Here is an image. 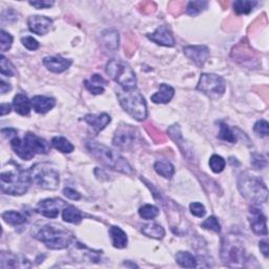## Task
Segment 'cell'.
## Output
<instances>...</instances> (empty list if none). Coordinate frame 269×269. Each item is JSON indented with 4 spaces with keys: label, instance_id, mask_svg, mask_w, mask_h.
Segmentation results:
<instances>
[{
    "label": "cell",
    "instance_id": "6da1fadb",
    "mask_svg": "<svg viewBox=\"0 0 269 269\" xmlns=\"http://www.w3.org/2000/svg\"><path fill=\"white\" fill-rule=\"evenodd\" d=\"M85 147L88 153L95 159H97L99 162H101L105 166L114 169V171L125 175H133L135 173L131 164H129L120 154H118L109 147L92 140L85 143Z\"/></svg>",
    "mask_w": 269,
    "mask_h": 269
},
{
    "label": "cell",
    "instance_id": "7a4b0ae2",
    "mask_svg": "<svg viewBox=\"0 0 269 269\" xmlns=\"http://www.w3.org/2000/svg\"><path fill=\"white\" fill-rule=\"evenodd\" d=\"M238 188L241 195L255 204L267 202L268 189L262 179L249 172L242 173L238 179Z\"/></svg>",
    "mask_w": 269,
    "mask_h": 269
},
{
    "label": "cell",
    "instance_id": "3957f363",
    "mask_svg": "<svg viewBox=\"0 0 269 269\" xmlns=\"http://www.w3.org/2000/svg\"><path fill=\"white\" fill-rule=\"evenodd\" d=\"M11 146L14 153L24 161L31 160L37 154L45 155L49 152V144L44 139L32 133H27L22 140L14 137L11 140Z\"/></svg>",
    "mask_w": 269,
    "mask_h": 269
},
{
    "label": "cell",
    "instance_id": "277c9868",
    "mask_svg": "<svg viewBox=\"0 0 269 269\" xmlns=\"http://www.w3.org/2000/svg\"><path fill=\"white\" fill-rule=\"evenodd\" d=\"M32 182L31 173L21 168L3 172L0 176L1 192L11 196H21L25 194Z\"/></svg>",
    "mask_w": 269,
    "mask_h": 269
},
{
    "label": "cell",
    "instance_id": "5b68a950",
    "mask_svg": "<svg viewBox=\"0 0 269 269\" xmlns=\"http://www.w3.org/2000/svg\"><path fill=\"white\" fill-rule=\"evenodd\" d=\"M36 238L44 243L47 248L55 251L67 248L74 241V235L71 232L54 225H45L40 228Z\"/></svg>",
    "mask_w": 269,
    "mask_h": 269
},
{
    "label": "cell",
    "instance_id": "8992f818",
    "mask_svg": "<svg viewBox=\"0 0 269 269\" xmlns=\"http://www.w3.org/2000/svg\"><path fill=\"white\" fill-rule=\"evenodd\" d=\"M117 97L124 111L137 121H143L147 117V105L145 99L138 89L133 91H119Z\"/></svg>",
    "mask_w": 269,
    "mask_h": 269
},
{
    "label": "cell",
    "instance_id": "52a82bcc",
    "mask_svg": "<svg viewBox=\"0 0 269 269\" xmlns=\"http://www.w3.org/2000/svg\"><path fill=\"white\" fill-rule=\"evenodd\" d=\"M106 74L124 89L133 91L137 87V77L133 68L126 62L112 59L106 64Z\"/></svg>",
    "mask_w": 269,
    "mask_h": 269
},
{
    "label": "cell",
    "instance_id": "ba28073f",
    "mask_svg": "<svg viewBox=\"0 0 269 269\" xmlns=\"http://www.w3.org/2000/svg\"><path fill=\"white\" fill-rule=\"evenodd\" d=\"M222 261L228 267H243L245 262V249L239 239L234 235L224 238L221 247Z\"/></svg>",
    "mask_w": 269,
    "mask_h": 269
},
{
    "label": "cell",
    "instance_id": "9c48e42d",
    "mask_svg": "<svg viewBox=\"0 0 269 269\" xmlns=\"http://www.w3.org/2000/svg\"><path fill=\"white\" fill-rule=\"evenodd\" d=\"M32 181L47 191H55L58 188L60 178L59 173L48 163H37L31 169Z\"/></svg>",
    "mask_w": 269,
    "mask_h": 269
},
{
    "label": "cell",
    "instance_id": "30bf717a",
    "mask_svg": "<svg viewBox=\"0 0 269 269\" xmlns=\"http://www.w3.org/2000/svg\"><path fill=\"white\" fill-rule=\"evenodd\" d=\"M197 89L211 99H219L225 93L226 82L222 77L216 74H202Z\"/></svg>",
    "mask_w": 269,
    "mask_h": 269
},
{
    "label": "cell",
    "instance_id": "8fae6325",
    "mask_svg": "<svg viewBox=\"0 0 269 269\" xmlns=\"http://www.w3.org/2000/svg\"><path fill=\"white\" fill-rule=\"evenodd\" d=\"M136 129L132 125H123L119 127L114 136L113 144L124 151H129L135 146L137 142Z\"/></svg>",
    "mask_w": 269,
    "mask_h": 269
},
{
    "label": "cell",
    "instance_id": "7c38bea8",
    "mask_svg": "<svg viewBox=\"0 0 269 269\" xmlns=\"http://www.w3.org/2000/svg\"><path fill=\"white\" fill-rule=\"evenodd\" d=\"M248 221L254 234L257 236H267V218L261 209L255 206L249 208Z\"/></svg>",
    "mask_w": 269,
    "mask_h": 269
},
{
    "label": "cell",
    "instance_id": "4fadbf2b",
    "mask_svg": "<svg viewBox=\"0 0 269 269\" xmlns=\"http://www.w3.org/2000/svg\"><path fill=\"white\" fill-rule=\"evenodd\" d=\"M66 206L61 199H45L38 204L36 212L48 219H56L62 207Z\"/></svg>",
    "mask_w": 269,
    "mask_h": 269
},
{
    "label": "cell",
    "instance_id": "5bb4252c",
    "mask_svg": "<svg viewBox=\"0 0 269 269\" xmlns=\"http://www.w3.org/2000/svg\"><path fill=\"white\" fill-rule=\"evenodd\" d=\"M73 248L71 251V254L74 256L75 259H79L80 261L88 260L94 263H98L101 261L100 255H102L101 251H93V249L86 247L84 244L75 242L72 243Z\"/></svg>",
    "mask_w": 269,
    "mask_h": 269
},
{
    "label": "cell",
    "instance_id": "9a60e30c",
    "mask_svg": "<svg viewBox=\"0 0 269 269\" xmlns=\"http://www.w3.org/2000/svg\"><path fill=\"white\" fill-rule=\"evenodd\" d=\"M185 56L198 67H202L209 58V49L205 45H188L183 48Z\"/></svg>",
    "mask_w": 269,
    "mask_h": 269
},
{
    "label": "cell",
    "instance_id": "2e32d148",
    "mask_svg": "<svg viewBox=\"0 0 269 269\" xmlns=\"http://www.w3.org/2000/svg\"><path fill=\"white\" fill-rule=\"evenodd\" d=\"M27 25L29 31L37 34V35H45L49 32L52 25H53V20L51 18L45 17V16H31L27 20Z\"/></svg>",
    "mask_w": 269,
    "mask_h": 269
},
{
    "label": "cell",
    "instance_id": "e0dca14e",
    "mask_svg": "<svg viewBox=\"0 0 269 269\" xmlns=\"http://www.w3.org/2000/svg\"><path fill=\"white\" fill-rule=\"evenodd\" d=\"M147 38L153 42L162 45V46H174L175 45V38L169 29L165 25H160L156 31L152 34H147Z\"/></svg>",
    "mask_w": 269,
    "mask_h": 269
},
{
    "label": "cell",
    "instance_id": "ac0fdd59",
    "mask_svg": "<svg viewBox=\"0 0 269 269\" xmlns=\"http://www.w3.org/2000/svg\"><path fill=\"white\" fill-rule=\"evenodd\" d=\"M43 65L53 73L60 74L72 65L71 59H65L60 56H48L43 58Z\"/></svg>",
    "mask_w": 269,
    "mask_h": 269
},
{
    "label": "cell",
    "instance_id": "d6986e66",
    "mask_svg": "<svg viewBox=\"0 0 269 269\" xmlns=\"http://www.w3.org/2000/svg\"><path fill=\"white\" fill-rule=\"evenodd\" d=\"M83 120L89 125L92 126V128L96 133L101 132L102 129H104L109 123L112 121V118L109 115L102 113L99 115H93V114H88L84 116Z\"/></svg>",
    "mask_w": 269,
    "mask_h": 269
},
{
    "label": "cell",
    "instance_id": "ffe728a7",
    "mask_svg": "<svg viewBox=\"0 0 269 269\" xmlns=\"http://www.w3.org/2000/svg\"><path fill=\"white\" fill-rule=\"evenodd\" d=\"M32 107L38 114H46L56 105V100L52 97L35 96L32 98Z\"/></svg>",
    "mask_w": 269,
    "mask_h": 269
},
{
    "label": "cell",
    "instance_id": "44dd1931",
    "mask_svg": "<svg viewBox=\"0 0 269 269\" xmlns=\"http://www.w3.org/2000/svg\"><path fill=\"white\" fill-rule=\"evenodd\" d=\"M174 95H175V89L171 85L162 83L160 84V87H159V91L155 93L151 97V99H152V101L156 104H164L171 101Z\"/></svg>",
    "mask_w": 269,
    "mask_h": 269
},
{
    "label": "cell",
    "instance_id": "7402d4cb",
    "mask_svg": "<svg viewBox=\"0 0 269 269\" xmlns=\"http://www.w3.org/2000/svg\"><path fill=\"white\" fill-rule=\"evenodd\" d=\"M105 85H106L105 79L98 74L92 75L88 80L84 81V86L86 87L87 91L94 95L103 94Z\"/></svg>",
    "mask_w": 269,
    "mask_h": 269
},
{
    "label": "cell",
    "instance_id": "603a6c76",
    "mask_svg": "<svg viewBox=\"0 0 269 269\" xmlns=\"http://www.w3.org/2000/svg\"><path fill=\"white\" fill-rule=\"evenodd\" d=\"M27 261H20L16 255L11 253L2 252L0 254V267L1 268H18V267H29L31 265H26Z\"/></svg>",
    "mask_w": 269,
    "mask_h": 269
},
{
    "label": "cell",
    "instance_id": "cb8c5ba5",
    "mask_svg": "<svg viewBox=\"0 0 269 269\" xmlns=\"http://www.w3.org/2000/svg\"><path fill=\"white\" fill-rule=\"evenodd\" d=\"M13 106L16 113L21 116H26L31 112L32 102L24 94H17L14 97Z\"/></svg>",
    "mask_w": 269,
    "mask_h": 269
},
{
    "label": "cell",
    "instance_id": "d4e9b609",
    "mask_svg": "<svg viewBox=\"0 0 269 269\" xmlns=\"http://www.w3.org/2000/svg\"><path fill=\"white\" fill-rule=\"evenodd\" d=\"M108 233H109V236H111L112 243L115 248L123 249L127 246V236L120 227L112 226L111 228H109Z\"/></svg>",
    "mask_w": 269,
    "mask_h": 269
},
{
    "label": "cell",
    "instance_id": "484cf974",
    "mask_svg": "<svg viewBox=\"0 0 269 269\" xmlns=\"http://www.w3.org/2000/svg\"><path fill=\"white\" fill-rule=\"evenodd\" d=\"M62 219L64 222L72 223V224H79L82 221V214L81 212L77 209L73 205H66L62 209Z\"/></svg>",
    "mask_w": 269,
    "mask_h": 269
},
{
    "label": "cell",
    "instance_id": "4316f807",
    "mask_svg": "<svg viewBox=\"0 0 269 269\" xmlns=\"http://www.w3.org/2000/svg\"><path fill=\"white\" fill-rule=\"evenodd\" d=\"M176 261L183 268H195L198 266V261L196 257L188 252L177 253Z\"/></svg>",
    "mask_w": 269,
    "mask_h": 269
},
{
    "label": "cell",
    "instance_id": "83f0119b",
    "mask_svg": "<svg viewBox=\"0 0 269 269\" xmlns=\"http://www.w3.org/2000/svg\"><path fill=\"white\" fill-rule=\"evenodd\" d=\"M141 232L145 236L153 239H157V240H161V239H163L165 236L164 228L157 223H149L144 225L141 229Z\"/></svg>",
    "mask_w": 269,
    "mask_h": 269
},
{
    "label": "cell",
    "instance_id": "f1b7e54d",
    "mask_svg": "<svg viewBox=\"0 0 269 269\" xmlns=\"http://www.w3.org/2000/svg\"><path fill=\"white\" fill-rule=\"evenodd\" d=\"M155 171L158 175L164 177L165 179H171L175 175L174 165L166 160H159L154 165Z\"/></svg>",
    "mask_w": 269,
    "mask_h": 269
},
{
    "label": "cell",
    "instance_id": "f546056e",
    "mask_svg": "<svg viewBox=\"0 0 269 269\" xmlns=\"http://www.w3.org/2000/svg\"><path fill=\"white\" fill-rule=\"evenodd\" d=\"M52 145L57 149V151L61 152L63 154H71L74 152V145L69 142L66 138L57 136L52 139Z\"/></svg>",
    "mask_w": 269,
    "mask_h": 269
},
{
    "label": "cell",
    "instance_id": "4dcf8cb0",
    "mask_svg": "<svg viewBox=\"0 0 269 269\" xmlns=\"http://www.w3.org/2000/svg\"><path fill=\"white\" fill-rule=\"evenodd\" d=\"M2 219L3 221L9 225H21L23 223L26 222V217L23 216L22 214L18 213V212H14V211H7L5 213L2 214Z\"/></svg>",
    "mask_w": 269,
    "mask_h": 269
},
{
    "label": "cell",
    "instance_id": "1f68e13d",
    "mask_svg": "<svg viewBox=\"0 0 269 269\" xmlns=\"http://www.w3.org/2000/svg\"><path fill=\"white\" fill-rule=\"evenodd\" d=\"M107 33L108 34L103 33L102 35V44L106 47V49L115 52L119 46V35L114 31H108Z\"/></svg>",
    "mask_w": 269,
    "mask_h": 269
},
{
    "label": "cell",
    "instance_id": "d6a6232c",
    "mask_svg": "<svg viewBox=\"0 0 269 269\" xmlns=\"http://www.w3.org/2000/svg\"><path fill=\"white\" fill-rule=\"evenodd\" d=\"M258 4L257 1H248V0H238L234 2V11L238 15H247L253 11V8Z\"/></svg>",
    "mask_w": 269,
    "mask_h": 269
},
{
    "label": "cell",
    "instance_id": "836d02e7",
    "mask_svg": "<svg viewBox=\"0 0 269 269\" xmlns=\"http://www.w3.org/2000/svg\"><path fill=\"white\" fill-rule=\"evenodd\" d=\"M207 1H189L186 5V13L191 16H197L207 8Z\"/></svg>",
    "mask_w": 269,
    "mask_h": 269
},
{
    "label": "cell",
    "instance_id": "e575fe53",
    "mask_svg": "<svg viewBox=\"0 0 269 269\" xmlns=\"http://www.w3.org/2000/svg\"><path fill=\"white\" fill-rule=\"evenodd\" d=\"M139 215L144 220H153L159 215V208L152 204H145L139 209Z\"/></svg>",
    "mask_w": 269,
    "mask_h": 269
},
{
    "label": "cell",
    "instance_id": "d590c367",
    "mask_svg": "<svg viewBox=\"0 0 269 269\" xmlns=\"http://www.w3.org/2000/svg\"><path fill=\"white\" fill-rule=\"evenodd\" d=\"M225 165H226V162L221 156L213 155L211 157V160H209V166H211V169L215 174L222 173L224 171Z\"/></svg>",
    "mask_w": 269,
    "mask_h": 269
},
{
    "label": "cell",
    "instance_id": "8d00e7d4",
    "mask_svg": "<svg viewBox=\"0 0 269 269\" xmlns=\"http://www.w3.org/2000/svg\"><path fill=\"white\" fill-rule=\"evenodd\" d=\"M0 72L6 77H13L16 75L14 65L11 63V61H8V59H6V57H4L3 55L0 57Z\"/></svg>",
    "mask_w": 269,
    "mask_h": 269
},
{
    "label": "cell",
    "instance_id": "74e56055",
    "mask_svg": "<svg viewBox=\"0 0 269 269\" xmlns=\"http://www.w3.org/2000/svg\"><path fill=\"white\" fill-rule=\"evenodd\" d=\"M219 139L221 140L231 142V143H236L237 142V137L234 134L229 126L226 123H221L220 125V133H219Z\"/></svg>",
    "mask_w": 269,
    "mask_h": 269
},
{
    "label": "cell",
    "instance_id": "f35d334b",
    "mask_svg": "<svg viewBox=\"0 0 269 269\" xmlns=\"http://www.w3.org/2000/svg\"><path fill=\"white\" fill-rule=\"evenodd\" d=\"M201 226H202V228L207 229V231H212L215 233L221 232V224L215 216L208 217L206 220L201 224Z\"/></svg>",
    "mask_w": 269,
    "mask_h": 269
},
{
    "label": "cell",
    "instance_id": "ab89813d",
    "mask_svg": "<svg viewBox=\"0 0 269 269\" xmlns=\"http://www.w3.org/2000/svg\"><path fill=\"white\" fill-rule=\"evenodd\" d=\"M13 44V37L6 33L3 29L0 31V48H1V52H6L11 48Z\"/></svg>",
    "mask_w": 269,
    "mask_h": 269
},
{
    "label": "cell",
    "instance_id": "60d3db41",
    "mask_svg": "<svg viewBox=\"0 0 269 269\" xmlns=\"http://www.w3.org/2000/svg\"><path fill=\"white\" fill-rule=\"evenodd\" d=\"M252 165L255 169H264L267 166V159L258 153L252 155Z\"/></svg>",
    "mask_w": 269,
    "mask_h": 269
},
{
    "label": "cell",
    "instance_id": "b9f144b4",
    "mask_svg": "<svg viewBox=\"0 0 269 269\" xmlns=\"http://www.w3.org/2000/svg\"><path fill=\"white\" fill-rule=\"evenodd\" d=\"M255 133L260 137H267L269 135V124L266 120H259L254 126Z\"/></svg>",
    "mask_w": 269,
    "mask_h": 269
},
{
    "label": "cell",
    "instance_id": "7bdbcfd3",
    "mask_svg": "<svg viewBox=\"0 0 269 269\" xmlns=\"http://www.w3.org/2000/svg\"><path fill=\"white\" fill-rule=\"evenodd\" d=\"M189 211H191V213L195 217H198V218H202L206 214V209H205L204 205L199 203V202L191 203V205H189Z\"/></svg>",
    "mask_w": 269,
    "mask_h": 269
},
{
    "label": "cell",
    "instance_id": "ee69618b",
    "mask_svg": "<svg viewBox=\"0 0 269 269\" xmlns=\"http://www.w3.org/2000/svg\"><path fill=\"white\" fill-rule=\"evenodd\" d=\"M21 43L25 48L28 49V51H36V49L39 47V42L34 37H31V36H25L21 38Z\"/></svg>",
    "mask_w": 269,
    "mask_h": 269
},
{
    "label": "cell",
    "instance_id": "f6af8a7d",
    "mask_svg": "<svg viewBox=\"0 0 269 269\" xmlns=\"http://www.w3.org/2000/svg\"><path fill=\"white\" fill-rule=\"evenodd\" d=\"M63 195L68 198V199H71V200H80L81 199V195L79 194L77 191H75V189L71 188V187H65L63 189Z\"/></svg>",
    "mask_w": 269,
    "mask_h": 269
},
{
    "label": "cell",
    "instance_id": "bcb514c9",
    "mask_svg": "<svg viewBox=\"0 0 269 269\" xmlns=\"http://www.w3.org/2000/svg\"><path fill=\"white\" fill-rule=\"evenodd\" d=\"M29 4L38 9H40V8H48L53 6L54 1H45V0H43V1H29Z\"/></svg>",
    "mask_w": 269,
    "mask_h": 269
},
{
    "label": "cell",
    "instance_id": "7dc6e473",
    "mask_svg": "<svg viewBox=\"0 0 269 269\" xmlns=\"http://www.w3.org/2000/svg\"><path fill=\"white\" fill-rule=\"evenodd\" d=\"M259 246H260L261 253L263 254V256H264L265 258H268V256H269V246H268V241H266V240L261 241V242H260V245H259Z\"/></svg>",
    "mask_w": 269,
    "mask_h": 269
},
{
    "label": "cell",
    "instance_id": "c3c4849f",
    "mask_svg": "<svg viewBox=\"0 0 269 269\" xmlns=\"http://www.w3.org/2000/svg\"><path fill=\"white\" fill-rule=\"evenodd\" d=\"M1 134L4 138H11V137H16V129L13 128H3L1 129Z\"/></svg>",
    "mask_w": 269,
    "mask_h": 269
},
{
    "label": "cell",
    "instance_id": "681fc988",
    "mask_svg": "<svg viewBox=\"0 0 269 269\" xmlns=\"http://www.w3.org/2000/svg\"><path fill=\"white\" fill-rule=\"evenodd\" d=\"M11 89H12L11 84L4 82L3 80H0V91H1V94H5L8 91H11Z\"/></svg>",
    "mask_w": 269,
    "mask_h": 269
},
{
    "label": "cell",
    "instance_id": "f907efd6",
    "mask_svg": "<svg viewBox=\"0 0 269 269\" xmlns=\"http://www.w3.org/2000/svg\"><path fill=\"white\" fill-rule=\"evenodd\" d=\"M11 105H9L8 103H2L1 104V111H0V114H1V116H5L6 114H9V112H11Z\"/></svg>",
    "mask_w": 269,
    "mask_h": 269
}]
</instances>
